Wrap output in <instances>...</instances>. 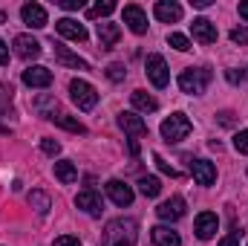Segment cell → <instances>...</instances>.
Listing matches in <instances>:
<instances>
[{"label": "cell", "instance_id": "6da1fadb", "mask_svg": "<svg viewBox=\"0 0 248 246\" xmlns=\"http://www.w3.org/2000/svg\"><path fill=\"white\" fill-rule=\"evenodd\" d=\"M136 232H139V223L130 220V217H116L104 226V235H101V246H133L136 244Z\"/></svg>", "mask_w": 248, "mask_h": 246}, {"label": "cell", "instance_id": "7a4b0ae2", "mask_svg": "<svg viewBox=\"0 0 248 246\" xmlns=\"http://www.w3.org/2000/svg\"><path fill=\"white\" fill-rule=\"evenodd\" d=\"M208 81H211V70L208 67H199V70H185L182 75H179V90L187 93V96H202L205 93V87H208Z\"/></svg>", "mask_w": 248, "mask_h": 246}, {"label": "cell", "instance_id": "3957f363", "mask_svg": "<svg viewBox=\"0 0 248 246\" xmlns=\"http://www.w3.org/2000/svg\"><path fill=\"white\" fill-rule=\"evenodd\" d=\"M69 96H72V102L78 105V110H93V107L98 105L95 87H93L90 81H84V78H72V81H69Z\"/></svg>", "mask_w": 248, "mask_h": 246}, {"label": "cell", "instance_id": "277c9868", "mask_svg": "<svg viewBox=\"0 0 248 246\" xmlns=\"http://www.w3.org/2000/svg\"><path fill=\"white\" fill-rule=\"evenodd\" d=\"M193 130V124L187 119L185 113H170L165 122H162V136H165V142H182L187 139V133Z\"/></svg>", "mask_w": 248, "mask_h": 246}, {"label": "cell", "instance_id": "5b68a950", "mask_svg": "<svg viewBox=\"0 0 248 246\" xmlns=\"http://www.w3.org/2000/svg\"><path fill=\"white\" fill-rule=\"evenodd\" d=\"M144 70H147V78L153 81V87H168V81H170V70H168V64H165V58H162L159 53L147 55Z\"/></svg>", "mask_w": 248, "mask_h": 246}, {"label": "cell", "instance_id": "8992f818", "mask_svg": "<svg viewBox=\"0 0 248 246\" xmlns=\"http://www.w3.org/2000/svg\"><path fill=\"white\" fill-rule=\"evenodd\" d=\"M217 229H219V217H217L214 211H202V214H196L193 232H196L199 241H211V238L217 235Z\"/></svg>", "mask_w": 248, "mask_h": 246}, {"label": "cell", "instance_id": "52a82bcc", "mask_svg": "<svg viewBox=\"0 0 248 246\" xmlns=\"http://www.w3.org/2000/svg\"><path fill=\"white\" fill-rule=\"evenodd\" d=\"M122 18H124V23L130 26V32H136V35H144V32H147V15H144L141 6H136V3L124 6Z\"/></svg>", "mask_w": 248, "mask_h": 246}, {"label": "cell", "instance_id": "ba28073f", "mask_svg": "<svg viewBox=\"0 0 248 246\" xmlns=\"http://www.w3.org/2000/svg\"><path fill=\"white\" fill-rule=\"evenodd\" d=\"M20 18L29 29H44L46 26V9L41 3H23L20 6Z\"/></svg>", "mask_w": 248, "mask_h": 246}, {"label": "cell", "instance_id": "9c48e42d", "mask_svg": "<svg viewBox=\"0 0 248 246\" xmlns=\"http://www.w3.org/2000/svg\"><path fill=\"white\" fill-rule=\"evenodd\" d=\"M75 206H78L81 211H87L90 217H98V214L104 211V200H101V194H95L93 188L81 191V194L75 197Z\"/></svg>", "mask_w": 248, "mask_h": 246}, {"label": "cell", "instance_id": "30bf717a", "mask_svg": "<svg viewBox=\"0 0 248 246\" xmlns=\"http://www.w3.org/2000/svg\"><path fill=\"white\" fill-rule=\"evenodd\" d=\"M15 53H17L20 58H26V61H35V58H41L44 47H41L32 35H17V38H15Z\"/></svg>", "mask_w": 248, "mask_h": 246}, {"label": "cell", "instance_id": "8fae6325", "mask_svg": "<svg viewBox=\"0 0 248 246\" xmlns=\"http://www.w3.org/2000/svg\"><path fill=\"white\" fill-rule=\"evenodd\" d=\"M23 84H26V87H49V84H52V70L35 64V67L23 70Z\"/></svg>", "mask_w": 248, "mask_h": 246}, {"label": "cell", "instance_id": "7c38bea8", "mask_svg": "<svg viewBox=\"0 0 248 246\" xmlns=\"http://www.w3.org/2000/svg\"><path fill=\"white\" fill-rule=\"evenodd\" d=\"M55 29H58V35L69 38V41H78V44L87 41V29H84V23H78V20H72V18H61V20H55Z\"/></svg>", "mask_w": 248, "mask_h": 246}, {"label": "cell", "instance_id": "4fadbf2b", "mask_svg": "<svg viewBox=\"0 0 248 246\" xmlns=\"http://www.w3.org/2000/svg\"><path fill=\"white\" fill-rule=\"evenodd\" d=\"M190 174L199 185H214V180H217V168L208 159H190Z\"/></svg>", "mask_w": 248, "mask_h": 246}, {"label": "cell", "instance_id": "5bb4252c", "mask_svg": "<svg viewBox=\"0 0 248 246\" xmlns=\"http://www.w3.org/2000/svg\"><path fill=\"white\" fill-rule=\"evenodd\" d=\"M153 15H156L162 23H176V20H182V6L173 3V0H159V3L153 6Z\"/></svg>", "mask_w": 248, "mask_h": 246}, {"label": "cell", "instance_id": "9a60e30c", "mask_svg": "<svg viewBox=\"0 0 248 246\" xmlns=\"http://www.w3.org/2000/svg\"><path fill=\"white\" fill-rule=\"evenodd\" d=\"M107 194H110V200H113L116 206H122V209L124 206H130L133 197H136L133 188H130L127 183H122V180H110V183H107Z\"/></svg>", "mask_w": 248, "mask_h": 246}, {"label": "cell", "instance_id": "2e32d148", "mask_svg": "<svg viewBox=\"0 0 248 246\" xmlns=\"http://www.w3.org/2000/svg\"><path fill=\"white\" fill-rule=\"evenodd\" d=\"M190 32H193V38H196L199 44H214V41H217V26H214L208 18H196V20L190 23Z\"/></svg>", "mask_w": 248, "mask_h": 246}, {"label": "cell", "instance_id": "e0dca14e", "mask_svg": "<svg viewBox=\"0 0 248 246\" xmlns=\"http://www.w3.org/2000/svg\"><path fill=\"white\" fill-rule=\"evenodd\" d=\"M156 214L162 217V220H179V217H185V200L182 197H170V200H165L159 209H156Z\"/></svg>", "mask_w": 248, "mask_h": 246}, {"label": "cell", "instance_id": "ac0fdd59", "mask_svg": "<svg viewBox=\"0 0 248 246\" xmlns=\"http://www.w3.org/2000/svg\"><path fill=\"white\" fill-rule=\"evenodd\" d=\"M119 127H122L124 133H130L133 139H139V136H144L147 133V124L141 116H136V113H119Z\"/></svg>", "mask_w": 248, "mask_h": 246}, {"label": "cell", "instance_id": "d6986e66", "mask_svg": "<svg viewBox=\"0 0 248 246\" xmlns=\"http://www.w3.org/2000/svg\"><path fill=\"white\" fill-rule=\"evenodd\" d=\"M150 238H153L156 246H182L179 232H173L170 226H153V229H150Z\"/></svg>", "mask_w": 248, "mask_h": 246}, {"label": "cell", "instance_id": "ffe728a7", "mask_svg": "<svg viewBox=\"0 0 248 246\" xmlns=\"http://www.w3.org/2000/svg\"><path fill=\"white\" fill-rule=\"evenodd\" d=\"M55 61L63 64V67H72V70H90V64L84 61V58H78L69 47H63V44H55Z\"/></svg>", "mask_w": 248, "mask_h": 246}, {"label": "cell", "instance_id": "44dd1931", "mask_svg": "<svg viewBox=\"0 0 248 246\" xmlns=\"http://www.w3.org/2000/svg\"><path fill=\"white\" fill-rule=\"evenodd\" d=\"M122 38V29L116 23H98V41H101V50H113Z\"/></svg>", "mask_w": 248, "mask_h": 246}, {"label": "cell", "instance_id": "7402d4cb", "mask_svg": "<svg viewBox=\"0 0 248 246\" xmlns=\"http://www.w3.org/2000/svg\"><path fill=\"white\" fill-rule=\"evenodd\" d=\"M130 102H133V107L141 110V113H153V110L159 107V102H156L150 93H144V90H136V93L130 96Z\"/></svg>", "mask_w": 248, "mask_h": 246}, {"label": "cell", "instance_id": "603a6c76", "mask_svg": "<svg viewBox=\"0 0 248 246\" xmlns=\"http://www.w3.org/2000/svg\"><path fill=\"white\" fill-rule=\"evenodd\" d=\"M26 203L44 217V214H49V209H52V200H49V194H44V191H29L26 194Z\"/></svg>", "mask_w": 248, "mask_h": 246}, {"label": "cell", "instance_id": "cb8c5ba5", "mask_svg": "<svg viewBox=\"0 0 248 246\" xmlns=\"http://www.w3.org/2000/svg\"><path fill=\"white\" fill-rule=\"evenodd\" d=\"M55 177H58L63 185H72L78 180V171H75V165H72L69 159H58V162H55Z\"/></svg>", "mask_w": 248, "mask_h": 246}, {"label": "cell", "instance_id": "d4e9b609", "mask_svg": "<svg viewBox=\"0 0 248 246\" xmlns=\"http://www.w3.org/2000/svg\"><path fill=\"white\" fill-rule=\"evenodd\" d=\"M139 191H141L144 197H159V191H162L159 177H141V180H139Z\"/></svg>", "mask_w": 248, "mask_h": 246}, {"label": "cell", "instance_id": "484cf974", "mask_svg": "<svg viewBox=\"0 0 248 246\" xmlns=\"http://www.w3.org/2000/svg\"><path fill=\"white\" fill-rule=\"evenodd\" d=\"M113 12H116V3H113V0H104V3L90 6V9H87V18H107V15H113Z\"/></svg>", "mask_w": 248, "mask_h": 246}, {"label": "cell", "instance_id": "4316f807", "mask_svg": "<svg viewBox=\"0 0 248 246\" xmlns=\"http://www.w3.org/2000/svg\"><path fill=\"white\" fill-rule=\"evenodd\" d=\"M52 122L66 127V130H72V133H84V124L78 122V119H72V116H63V113H55L52 116Z\"/></svg>", "mask_w": 248, "mask_h": 246}, {"label": "cell", "instance_id": "83f0119b", "mask_svg": "<svg viewBox=\"0 0 248 246\" xmlns=\"http://www.w3.org/2000/svg\"><path fill=\"white\" fill-rule=\"evenodd\" d=\"M35 110H38V113H44L46 119H52V116H55V99H49V96L38 99V102H35Z\"/></svg>", "mask_w": 248, "mask_h": 246}, {"label": "cell", "instance_id": "f1b7e54d", "mask_svg": "<svg viewBox=\"0 0 248 246\" xmlns=\"http://www.w3.org/2000/svg\"><path fill=\"white\" fill-rule=\"evenodd\" d=\"M168 44H170L173 50H179V53H187V50H190V41H187V35H182V32H170V35H168Z\"/></svg>", "mask_w": 248, "mask_h": 246}, {"label": "cell", "instance_id": "f546056e", "mask_svg": "<svg viewBox=\"0 0 248 246\" xmlns=\"http://www.w3.org/2000/svg\"><path fill=\"white\" fill-rule=\"evenodd\" d=\"M153 162H156V168H159L162 174H168V177H179V171H176V168H173L170 162H165V159H162L159 154H153Z\"/></svg>", "mask_w": 248, "mask_h": 246}, {"label": "cell", "instance_id": "4dcf8cb0", "mask_svg": "<svg viewBox=\"0 0 248 246\" xmlns=\"http://www.w3.org/2000/svg\"><path fill=\"white\" fill-rule=\"evenodd\" d=\"M124 75H127V70H124V64H110V67H107V78H110V81H124Z\"/></svg>", "mask_w": 248, "mask_h": 246}, {"label": "cell", "instance_id": "1f68e13d", "mask_svg": "<svg viewBox=\"0 0 248 246\" xmlns=\"http://www.w3.org/2000/svg\"><path fill=\"white\" fill-rule=\"evenodd\" d=\"M41 151L49 154V157H58V154H61V142H55V139H41Z\"/></svg>", "mask_w": 248, "mask_h": 246}, {"label": "cell", "instance_id": "d6a6232c", "mask_svg": "<svg viewBox=\"0 0 248 246\" xmlns=\"http://www.w3.org/2000/svg\"><path fill=\"white\" fill-rule=\"evenodd\" d=\"M246 70H237V67H234V70H225V78H228V81H231V84H243V81H246Z\"/></svg>", "mask_w": 248, "mask_h": 246}, {"label": "cell", "instance_id": "836d02e7", "mask_svg": "<svg viewBox=\"0 0 248 246\" xmlns=\"http://www.w3.org/2000/svg\"><path fill=\"white\" fill-rule=\"evenodd\" d=\"M234 148H237L240 154H248V130H240V133L234 136Z\"/></svg>", "mask_w": 248, "mask_h": 246}, {"label": "cell", "instance_id": "e575fe53", "mask_svg": "<svg viewBox=\"0 0 248 246\" xmlns=\"http://www.w3.org/2000/svg\"><path fill=\"white\" fill-rule=\"evenodd\" d=\"M231 41H234V44H248V29H246V26L231 29Z\"/></svg>", "mask_w": 248, "mask_h": 246}, {"label": "cell", "instance_id": "d590c367", "mask_svg": "<svg viewBox=\"0 0 248 246\" xmlns=\"http://www.w3.org/2000/svg\"><path fill=\"white\" fill-rule=\"evenodd\" d=\"M9 105H12V90L0 87V113H6V110H9Z\"/></svg>", "mask_w": 248, "mask_h": 246}, {"label": "cell", "instance_id": "8d00e7d4", "mask_svg": "<svg viewBox=\"0 0 248 246\" xmlns=\"http://www.w3.org/2000/svg\"><path fill=\"white\" fill-rule=\"evenodd\" d=\"M58 6L66 12H78V9H84V0H58Z\"/></svg>", "mask_w": 248, "mask_h": 246}, {"label": "cell", "instance_id": "74e56055", "mask_svg": "<svg viewBox=\"0 0 248 246\" xmlns=\"http://www.w3.org/2000/svg\"><path fill=\"white\" fill-rule=\"evenodd\" d=\"M52 246H81V241L72 238V235H61V238H55V244Z\"/></svg>", "mask_w": 248, "mask_h": 246}, {"label": "cell", "instance_id": "f35d334b", "mask_svg": "<svg viewBox=\"0 0 248 246\" xmlns=\"http://www.w3.org/2000/svg\"><path fill=\"white\" fill-rule=\"evenodd\" d=\"M9 64V47H6V41L0 38V67H6Z\"/></svg>", "mask_w": 248, "mask_h": 246}, {"label": "cell", "instance_id": "ab89813d", "mask_svg": "<svg viewBox=\"0 0 248 246\" xmlns=\"http://www.w3.org/2000/svg\"><path fill=\"white\" fill-rule=\"evenodd\" d=\"M219 246H240V235L234 232V235H228V238H222V241H219Z\"/></svg>", "mask_w": 248, "mask_h": 246}, {"label": "cell", "instance_id": "60d3db41", "mask_svg": "<svg viewBox=\"0 0 248 246\" xmlns=\"http://www.w3.org/2000/svg\"><path fill=\"white\" fill-rule=\"evenodd\" d=\"M219 124H222V127H231V124H234V113H228V110L219 113Z\"/></svg>", "mask_w": 248, "mask_h": 246}, {"label": "cell", "instance_id": "b9f144b4", "mask_svg": "<svg viewBox=\"0 0 248 246\" xmlns=\"http://www.w3.org/2000/svg\"><path fill=\"white\" fill-rule=\"evenodd\" d=\"M190 6H196V9H208L211 0H190Z\"/></svg>", "mask_w": 248, "mask_h": 246}, {"label": "cell", "instance_id": "7bdbcfd3", "mask_svg": "<svg viewBox=\"0 0 248 246\" xmlns=\"http://www.w3.org/2000/svg\"><path fill=\"white\" fill-rule=\"evenodd\" d=\"M240 18H243V20H248V0H243V3H240Z\"/></svg>", "mask_w": 248, "mask_h": 246}, {"label": "cell", "instance_id": "ee69618b", "mask_svg": "<svg viewBox=\"0 0 248 246\" xmlns=\"http://www.w3.org/2000/svg\"><path fill=\"white\" fill-rule=\"evenodd\" d=\"M130 154H133V157L139 154V142H136V139H130Z\"/></svg>", "mask_w": 248, "mask_h": 246}, {"label": "cell", "instance_id": "f6af8a7d", "mask_svg": "<svg viewBox=\"0 0 248 246\" xmlns=\"http://www.w3.org/2000/svg\"><path fill=\"white\" fill-rule=\"evenodd\" d=\"M0 23H6V15H3V12H0Z\"/></svg>", "mask_w": 248, "mask_h": 246}]
</instances>
